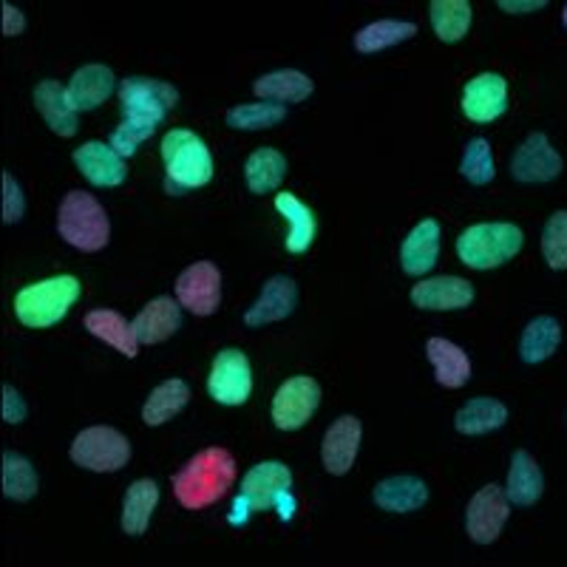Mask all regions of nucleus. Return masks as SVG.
Here are the masks:
<instances>
[{"label": "nucleus", "instance_id": "obj_1", "mask_svg": "<svg viewBox=\"0 0 567 567\" xmlns=\"http://www.w3.org/2000/svg\"><path fill=\"white\" fill-rule=\"evenodd\" d=\"M236 483V460L227 449H202L174 474V496L182 508L202 511L230 494Z\"/></svg>", "mask_w": 567, "mask_h": 567}, {"label": "nucleus", "instance_id": "obj_2", "mask_svg": "<svg viewBox=\"0 0 567 567\" xmlns=\"http://www.w3.org/2000/svg\"><path fill=\"white\" fill-rule=\"evenodd\" d=\"M162 159H165V190L174 196L205 187L213 179L210 148L194 131H168L162 140Z\"/></svg>", "mask_w": 567, "mask_h": 567}, {"label": "nucleus", "instance_id": "obj_3", "mask_svg": "<svg viewBox=\"0 0 567 567\" xmlns=\"http://www.w3.org/2000/svg\"><path fill=\"white\" fill-rule=\"evenodd\" d=\"M58 233L80 252H100L111 239L105 207L85 190H69L58 207Z\"/></svg>", "mask_w": 567, "mask_h": 567}, {"label": "nucleus", "instance_id": "obj_4", "mask_svg": "<svg viewBox=\"0 0 567 567\" xmlns=\"http://www.w3.org/2000/svg\"><path fill=\"white\" fill-rule=\"evenodd\" d=\"M80 298V281L74 276H54L29 284L14 296V316L23 327L45 329L69 316Z\"/></svg>", "mask_w": 567, "mask_h": 567}, {"label": "nucleus", "instance_id": "obj_5", "mask_svg": "<svg viewBox=\"0 0 567 567\" xmlns=\"http://www.w3.org/2000/svg\"><path fill=\"white\" fill-rule=\"evenodd\" d=\"M523 230L511 221H488V225H471L460 233L457 256L471 270H494L505 265L523 250Z\"/></svg>", "mask_w": 567, "mask_h": 567}, {"label": "nucleus", "instance_id": "obj_6", "mask_svg": "<svg viewBox=\"0 0 567 567\" xmlns=\"http://www.w3.org/2000/svg\"><path fill=\"white\" fill-rule=\"evenodd\" d=\"M120 100H123V123L156 131L165 114L179 103V91L165 80L128 78L120 85Z\"/></svg>", "mask_w": 567, "mask_h": 567}, {"label": "nucleus", "instance_id": "obj_7", "mask_svg": "<svg viewBox=\"0 0 567 567\" xmlns=\"http://www.w3.org/2000/svg\"><path fill=\"white\" fill-rule=\"evenodd\" d=\"M292 488V471L284 463H258L252 465L250 471L241 480V496L233 505L230 523L233 525H245L247 516L252 511H267L276 508L278 496L287 494Z\"/></svg>", "mask_w": 567, "mask_h": 567}, {"label": "nucleus", "instance_id": "obj_8", "mask_svg": "<svg viewBox=\"0 0 567 567\" xmlns=\"http://www.w3.org/2000/svg\"><path fill=\"white\" fill-rule=\"evenodd\" d=\"M71 460H74V465L94 471V474H114V471L128 465L131 443L125 434H120L111 425H91L71 443Z\"/></svg>", "mask_w": 567, "mask_h": 567}, {"label": "nucleus", "instance_id": "obj_9", "mask_svg": "<svg viewBox=\"0 0 567 567\" xmlns=\"http://www.w3.org/2000/svg\"><path fill=\"white\" fill-rule=\"evenodd\" d=\"M207 392L221 406H241L252 392L250 361L241 349H221L207 374Z\"/></svg>", "mask_w": 567, "mask_h": 567}, {"label": "nucleus", "instance_id": "obj_10", "mask_svg": "<svg viewBox=\"0 0 567 567\" xmlns=\"http://www.w3.org/2000/svg\"><path fill=\"white\" fill-rule=\"evenodd\" d=\"M318 403H321V386H318L316 378H307V374L290 378V381L281 383V389L272 398V423L281 432H296L316 414Z\"/></svg>", "mask_w": 567, "mask_h": 567}, {"label": "nucleus", "instance_id": "obj_11", "mask_svg": "<svg viewBox=\"0 0 567 567\" xmlns=\"http://www.w3.org/2000/svg\"><path fill=\"white\" fill-rule=\"evenodd\" d=\"M508 516V491H503L499 485H485V488L471 496L468 511H465V530L477 545H491V542L499 539Z\"/></svg>", "mask_w": 567, "mask_h": 567}, {"label": "nucleus", "instance_id": "obj_12", "mask_svg": "<svg viewBox=\"0 0 567 567\" xmlns=\"http://www.w3.org/2000/svg\"><path fill=\"white\" fill-rule=\"evenodd\" d=\"M176 301L194 316H213L221 303V272L213 261H196L176 278Z\"/></svg>", "mask_w": 567, "mask_h": 567}, {"label": "nucleus", "instance_id": "obj_13", "mask_svg": "<svg viewBox=\"0 0 567 567\" xmlns=\"http://www.w3.org/2000/svg\"><path fill=\"white\" fill-rule=\"evenodd\" d=\"M561 168H565L561 156L556 154V148L542 131L525 136V142L511 159V176L523 185H545V182L559 179Z\"/></svg>", "mask_w": 567, "mask_h": 567}, {"label": "nucleus", "instance_id": "obj_14", "mask_svg": "<svg viewBox=\"0 0 567 567\" xmlns=\"http://www.w3.org/2000/svg\"><path fill=\"white\" fill-rule=\"evenodd\" d=\"M460 105H463V114L468 116L471 123H494L496 116H503L508 111V83L496 71L477 74V78L465 83L463 103Z\"/></svg>", "mask_w": 567, "mask_h": 567}, {"label": "nucleus", "instance_id": "obj_15", "mask_svg": "<svg viewBox=\"0 0 567 567\" xmlns=\"http://www.w3.org/2000/svg\"><path fill=\"white\" fill-rule=\"evenodd\" d=\"M361 420L352 417V414H343L329 425L321 443V463L329 474L343 477L352 471L358 449H361Z\"/></svg>", "mask_w": 567, "mask_h": 567}, {"label": "nucleus", "instance_id": "obj_16", "mask_svg": "<svg viewBox=\"0 0 567 567\" xmlns=\"http://www.w3.org/2000/svg\"><path fill=\"white\" fill-rule=\"evenodd\" d=\"M74 165L83 171L85 179L97 187H116L123 185L128 168H125V156L111 148V142L91 140L74 151Z\"/></svg>", "mask_w": 567, "mask_h": 567}, {"label": "nucleus", "instance_id": "obj_17", "mask_svg": "<svg viewBox=\"0 0 567 567\" xmlns=\"http://www.w3.org/2000/svg\"><path fill=\"white\" fill-rule=\"evenodd\" d=\"M298 287L290 276H272L265 284L261 296L256 298L250 310L245 312L247 327H267V323L284 321L296 312Z\"/></svg>", "mask_w": 567, "mask_h": 567}, {"label": "nucleus", "instance_id": "obj_18", "mask_svg": "<svg viewBox=\"0 0 567 567\" xmlns=\"http://www.w3.org/2000/svg\"><path fill=\"white\" fill-rule=\"evenodd\" d=\"M474 301V287L460 276H437L412 287V303L420 310H465Z\"/></svg>", "mask_w": 567, "mask_h": 567}, {"label": "nucleus", "instance_id": "obj_19", "mask_svg": "<svg viewBox=\"0 0 567 567\" xmlns=\"http://www.w3.org/2000/svg\"><path fill=\"white\" fill-rule=\"evenodd\" d=\"M440 256V225L434 219H423L409 230L400 247V265L409 276H425L432 272Z\"/></svg>", "mask_w": 567, "mask_h": 567}, {"label": "nucleus", "instance_id": "obj_20", "mask_svg": "<svg viewBox=\"0 0 567 567\" xmlns=\"http://www.w3.org/2000/svg\"><path fill=\"white\" fill-rule=\"evenodd\" d=\"M34 105H38L45 125L58 136L78 134V109L71 103L69 89L60 85L58 80H43V83L34 85Z\"/></svg>", "mask_w": 567, "mask_h": 567}, {"label": "nucleus", "instance_id": "obj_21", "mask_svg": "<svg viewBox=\"0 0 567 567\" xmlns=\"http://www.w3.org/2000/svg\"><path fill=\"white\" fill-rule=\"evenodd\" d=\"M182 303H176L171 296H159L154 301H148V307H142L140 316L134 318V332L140 343H154L168 341L171 336H176V329L182 327Z\"/></svg>", "mask_w": 567, "mask_h": 567}, {"label": "nucleus", "instance_id": "obj_22", "mask_svg": "<svg viewBox=\"0 0 567 567\" xmlns=\"http://www.w3.org/2000/svg\"><path fill=\"white\" fill-rule=\"evenodd\" d=\"M374 505L389 514H412L429 503V488L423 480L400 474V477H386L374 485L372 491Z\"/></svg>", "mask_w": 567, "mask_h": 567}, {"label": "nucleus", "instance_id": "obj_23", "mask_svg": "<svg viewBox=\"0 0 567 567\" xmlns=\"http://www.w3.org/2000/svg\"><path fill=\"white\" fill-rule=\"evenodd\" d=\"M425 354L434 367V381L445 389H460L471 381L468 354L445 338H429Z\"/></svg>", "mask_w": 567, "mask_h": 567}, {"label": "nucleus", "instance_id": "obj_24", "mask_svg": "<svg viewBox=\"0 0 567 567\" xmlns=\"http://www.w3.org/2000/svg\"><path fill=\"white\" fill-rule=\"evenodd\" d=\"M114 83H116L114 71H111L109 65L94 63L74 71V78H71V83L65 85V89H69V97L71 103H74V109L91 111L114 94Z\"/></svg>", "mask_w": 567, "mask_h": 567}, {"label": "nucleus", "instance_id": "obj_25", "mask_svg": "<svg viewBox=\"0 0 567 567\" xmlns=\"http://www.w3.org/2000/svg\"><path fill=\"white\" fill-rule=\"evenodd\" d=\"M276 210L281 213L284 219L290 221V233H287V239H284L287 252L298 256V252L310 250L318 233L316 213L292 194H276Z\"/></svg>", "mask_w": 567, "mask_h": 567}, {"label": "nucleus", "instance_id": "obj_26", "mask_svg": "<svg viewBox=\"0 0 567 567\" xmlns=\"http://www.w3.org/2000/svg\"><path fill=\"white\" fill-rule=\"evenodd\" d=\"M83 327L89 329L91 336L97 338V341L109 343L114 347L116 352L125 354V358H136V332H134V323L125 321L120 312L114 310H94L83 318Z\"/></svg>", "mask_w": 567, "mask_h": 567}, {"label": "nucleus", "instance_id": "obj_27", "mask_svg": "<svg viewBox=\"0 0 567 567\" xmlns=\"http://www.w3.org/2000/svg\"><path fill=\"white\" fill-rule=\"evenodd\" d=\"M508 499L514 505H534L542 494H545V477H542L539 463L534 460V454H528L525 449L514 452L508 468Z\"/></svg>", "mask_w": 567, "mask_h": 567}, {"label": "nucleus", "instance_id": "obj_28", "mask_svg": "<svg viewBox=\"0 0 567 567\" xmlns=\"http://www.w3.org/2000/svg\"><path fill=\"white\" fill-rule=\"evenodd\" d=\"M316 91V83H312L303 71L296 69H281L270 71L265 78H258L252 83V94L261 100H278V103H301Z\"/></svg>", "mask_w": 567, "mask_h": 567}, {"label": "nucleus", "instance_id": "obj_29", "mask_svg": "<svg viewBox=\"0 0 567 567\" xmlns=\"http://www.w3.org/2000/svg\"><path fill=\"white\" fill-rule=\"evenodd\" d=\"M508 423V409L505 403L494 398H474L468 400L457 414H454V429L460 434H488L496 432V429H503Z\"/></svg>", "mask_w": 567, "mask_h": 567}, {"label": "nucleus", "instance_id": "obj_30", "mask_svg": "<svg viewBox=\"0 0 567 567\" xmlns=\"http://www.w3.org/2000/svg\"><path fill=\"white\" fill-rule=\"evenodd\" d=\"M159 503V485L154 480H136L125 491L123 499V530L128 536H142L148 530L151 516Z\"/></svg>", "mask_w": 567, "mask_h": 567}, {"label": "nucleus", "instance_id": "obj_31", "mask_svg": "<svg viewBox=\"0 0 567 567\" xmlns=\"http://www.w3.org/2000/svg\"><path fill=\"white\" fill-rule=\"evenodd\" d=\"M561 343V327L556 318L539 316L523 329V338H519V358L525 363H542L554 358L556 349Z\"/></svg>", "mask_w": 567, "mask_h": 567}, {"label": "nucleus", "instance_id": "obj_32", "mask_svg": "<svg viewBox=\"0 0 567 567\" xmlns=\"http://www.w3.org/2000/svg\"><path fill=\"white\" fill-rule=\"evenodd\" d=\"M287 176V159L276 148H258L247 156L245 179L250 194H272Z\"/></svg>", "mask_w": 567, "mask_h": 567}, {"label": "nucleus", "instance_id": "obj_33", "mask_svg": "<svg viewBox=\"0 0 567 567\" xmlns=\"http://www.w3.org/2000/svg\"><path fill=\"white\" fill-rule=\"evenodd\" d=\"M187 400H190V389H187V383L179 381V378H171V381L159 383V386L151 392V398L145 400V406H142V420H145V425L168 423L171 417H176V414L187 406Z\"/></svg>", "mask_w": 567, "mask_h": 567}, {"label": "nucleus", "instance_id": "obj_34", "mask_svg": "<svg viewBox=\"0 0 567 567\" xmlns=\"http://www.w3.org/2000/svg\"><path fill=\"white\" fill-rule=\"evenodd\" d=\"M417 34V27L409 20H374L354 34V49L361 54H378L389 45L406 43Z\"/></svg>", "mask_w": 567, "mask_h": 567}, {"label": "nucleus", "instance_id": "obj_35", "mask_svg": "<svg viewBox=\"0 0 567 567\" xmlns=\"http://www.w3.org/2000/svg\"><path fill=\"white\" fill-rule=\"evenodd\" d=\"M432 27L443 43H457L468 34L471 27V3L468 0H432L429 7Z\"/></svg>", "mask_w": 567, "mask_h": 567}, {"label": "nucleus", "instance_id": "obj_36", "mask_svg": "<svg viewBox=\"0 0 567 567\" xmlns=\"http://www.w3.org/2000/svg\"><path fill=\"white\" fill-rule=\"evenodd\" d=\"M38 471L23 454H3V496L14 503H29L38 494Z\"/></svg>", "mask_w": 567, "mask_h": 567}, {"label": "nucleus", "instance_id": "obj_37", "mask_svg": "<svg viewBox=\"0 0 567 567\" xmlns=\"http://www.w3.org/2000/svg\"><path fill=\"white\" fill-rule=\"evenodd\" d=\"M284 116H287V109L281 103L236 105L227 111V125L236 131H265L281 123Z\"/></svg>", "mask_w": 567, "mask_h": 567}, {"label": "nucleus", "instance_id": "obj_38", "mask_svg": "<svg viewBox=\"0 0 567 567\" xmlns=\"http://www.w3.org/2000/svg\"><path fill=\"white\" fill-rule=\"evenodd\" d=\"M460 174L471 182V185H488L496 174L494 154H491L488 140L483 136H474V140L465 145L463 162H460Z\"/></svg>", "mask_w": 567, "mask_h": 567}, {"label": "nucleus", "instance_id": "obj_39", "mask_svg": "<svg viewBox=\"0 0 567 567\" xmlns=\"http://www.w3.org/2000/svg\"><path fill=\"white\" fill-rule=\"evenodd\" d=\"M542 256L550 270H567V210H556L542 230Z\"/></svg>", "mask_w": 567, "mask_h": 567}, {"label": "nucleus", "instance_id": "obj_40", "mask_svg": "<svg viewBox=\"0 0 567 567\" xmlns=\"http://www.w3.org/2000/svg\"><path fill=\"white\" fill-rule=\"evenodd\" d=\"M23 210H27V199L20 194V185L12 174H3V221L18 225L23 219Z\"/></svg>", "mask_w": 567, "mask_h": 567}, {"label": "nucleus", "instance_id": "obj_41", "mask_svg": "<svg viewBox=\"0 0 567 567\" xmlns=\"http://www.w3.org/2000/svg\"><path fill=\"white\" fill-rule=\"evenodd\" d=\"M27 414H29V409H27V403H23V398L18 394V389H12L7 383V386H3V423L18 425L27 420Z\"/></svg>", "mask_w": 567, "mask_h": 567}, {"label": "nucleus", "instance_id": "obj_42", "mask_svg": "<svg viewBox=\"0 0 567 567\" xmlns=\"http://www.w3.org/2000/svg\"><path fill=\"white\" fill-rule=\"evenodd\" d=\"M23 29H27L23 12L18 7H12V3H3V34L7 38H18V34H23Z\"/></svg>", "mask_w": 567, "mask_h": 567}, {"label": "nucleus", "instance_id": "obj_43", "mask_svg": "<svg viewBox=\"0 0 567 567\" xmlns=\"http://www.w3.org/2000/svg\"><path fill=\"white\" fill-rule=\"evenodd\" d=\"M548 7L545 0H499V9L508 14H528V12H542Z\"/></svg>", "mask_w": 567, "mask_h": 567}, {"label": "nucleus", "instance_id": "obj_44", "mask_svg": "<svg viewBox=\"0 0 567 567\" xmlns=\"http://www.w3.org/2000/svg\"><path fill=\"white\" fill-rule=\"evenodd\" d=\"M561 20H565V29H567V3H565V9H561Z\"/></svg>", "mask_w": 567, "mask_h": 567}]
</instances>
